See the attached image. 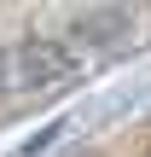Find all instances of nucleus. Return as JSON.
I'll return each instance as SVG.
<instances>
[{
  "label": "nucleus",
  "mask_w": 151,
  "mask_h": 157,
  "mask_svg": "<svg viewBox=\"0 0 151 157\" xmlns=\"http://www.w3.org/2000/svg\"><path fill=\"white\" fill-rule=\"evenodd\" d=\"M122 29H128L122 12H87V17H76V35H99L105 41V35H122Z\"/></svg>",
  "instance_id": "nucleus-2"
},
{
  "label": "nucleus",
  "mask_w": 151,
  "mask_h": 157,
  "mask_svg": "<svg viewBox=\"0 0 151 157\" xmlns=\"http://www.w3.org/2000/svg\"><path fill=\"white\" fill-rule=\"evenodd\" d=\"M6 82H12V58L0 52V93H6Z\"/></svg>",
  "instance_id": "nucleus-4"
},
{
  "label": "nucleus",
  "mask_w": 151,
  "mask_h": 157,
  "mask_svg": "<svg viewBox=\"0 0 151 157\" xmlns=\"http://www.w3.org/2000/svg\"><path fill=\"white\" fill-rule=\"evenodd\" d=\"M58 134H64V122H47V128H41L35 140H23V146H17V157H35V151H47V146H52Z\"/></svg>",
  "instance_id": "nucleus-3"
},
{
  "label": "nucleus",
  "mask_w": 151,
  "mask_h": 157,
  "mask_svg": "<svg viewBox=\"0 0 151 157\" xmlns=\"http://www.w3.org/2000/svg\"><path fill=\"white\" fill-rule=\"evenodd\" d=\"M81 157H93V151H81Z\"/></svg>",
  "instance_id": "nucleus-5"
},
{
  "label": "nucleus",
  "mask_w": 151,
  "mask_h": 157,
  "mask_svg": "<svg viewBox=\"0 0 151 157\" xmlns=\"http://www.w3.org/2000/svg\"><path fill=\"white\" fill-rule=\"evenodd\" d=\"M76 70H81V64H76V52H70L64 41H47V35L23 41V47H17V58H12V82H17V87H29V93L58 87V82H70Z\"/></svg>",
  "instance_id": "nucleus-1"
}]
</instances>
